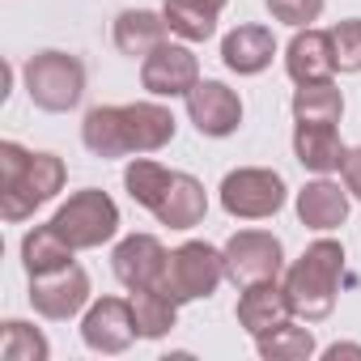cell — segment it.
I'll return each mask as SVG.
<instances>
[{
  "label": "cell",
  "instance_id": "1",
  "mask_svg": "<svg viewBox=\"0 0 361 361\" xmlns=\"http://www.w3.org/2000/svg\"><path fill=\"white\" fill-rule=\"evenodd\" d=\"M123 188L170 230H196L209 213V192L200 178L188 170H166L153 157H132L123 166Z\"/></svg>",
  "mask_w": 361,
  "mask_h": 361
},
{
  "label": "cell",
  "instance_id": "2",
  "mask_svg": "<svg viewBox=\"0 0 361 361\" xmlns=\"http://www.w3.org/2000/svg\"><path fill=\"white\" fill-rule=\"evenodd\" d=\"M340 281H344V247L336 238H319L310 243L289 268H285V293L298 319L306 323H323L336 310L340 298Z\"/></svg>",
  "mask_w": 361,
  "mask_h": 361
},
{
  "label": "cell",
  "instance_id": "3",
  "mask_svg": "<svg viewBox=\"0 0 361 361\" xmlns=\"http://www.w3.org/2000/svg\"><path fill=\"white\" fill-rule=\"evenodd\" d=\"M26 94L39 111L47 115H64L73 106H81L85 98V64L73 51H39L26 60L22 68Z\"/></svg>",
  "mask_w": 361,
  "mask_h": 361
},
{
  "label": "cell",
  "instance_id": "4",
  "mask_svg": "<svg viewBox=\"0 0 361 361\" xmlns=\"http://www.w3.org/2000/svg\"><path fill=\"white\" fill-rule=\"evenodd\" d=\"M51 226L60 230V238L73 251H94V247H102V243H111L119 234V204L106 192L85 188V192H73L56 209Z\"/></svg>",
  "mask_w": 361,
  "mask_h": 361
},
{
  "label": "cell",
  "instance_id": "5",
  "mask_svg": "<svg viewBox=\"0 0 361 361\" xmlns=\"http://www.w3.org/2000/svg\"><path fill=\"white\" fill-rule=\"evenodd\" d=\"M221 209L238 221H264L285 209V178L268 166H238L221 178Z\"/></svg>",
  "mask_w": 361,
  "mask_h": 361
},
{
  "label": "cell",
  "instance_id": "6",
  "mask_svg": "<svg viewBox=\"0 0 361 361\" xmlns=\"http://www.w3.org/2000/svg\"><path fill=\"white\" fill-rule=\"evenodd\" d=\"M221 281H226V255L213 243H183L170 251L161 289L174 293L178 302H200V298H213Z\"/></svg>",
  "mask_w": 361,
  "mask_h": 361
},
{
  "label": "cell",
  "instance_id": "7",
  "mask_svg": "<svg viewBox=\"0 0 361 361\" xmlns=\"http://www.w3.org/2000/svg\"><path fill=\"white\" fill-rule=\"evenodd\" d=\"M64 161L56 153H30L26 170L13 178L9 188H0V196H5V204H0V217L5 221H26L35 217V209H43L47 200H56V192H64Z\"/></svg>",
  "mask_w": 361,
  "mask_h": 361
},
{
  "label": "cell",
  "instance_id": "8",
  "mask_svg": "<svg viewBox=\"0 0 361 361\" xmlns=\"http://www.w3.org/2000/svg\"><path fill=\"white\" fill-rule=\"evenodd\" d=\"M221 255H226V276L238 289L255 285V281H281V272H285V247L268 230H238V234H230Z\"/></svg>",
  "mask_w": 361,
  "mask_h": 361
},
{
  "label": "cell",
  "instance_id": "9",
  "mask_svg": "<svg viewBox=\"0 0 361 361\" xmlns=\"http://www.w3.org/2000/svg\"><path fill=\"white\" fill-rule=\"evenodd\" d=\"M30 306H35V314L51 319V323L77 319L90 306V272L81 264H68V268L30 276Z\"/></svg>",
  "mask_w": 361,
  "mask_h": 361
},
{
  "label": "cell",
  "instance_id": "10",
  "mask_svg": "<svg viewBox=\"0 0 361 361\" xmlns=\"http://www.w3.org/2000/svg\"><path fill=\"white\" fill-rule=\"evenodd\" d=\"M140 85L153 98H188L200 85V60L188 43H161L140 60Z\"/></svg>",
  "mask_w": 361,
  "mask_h": 361
},
{
  "label": "cell",
  "instance_id": "11",
  "mask_svg": "<svg viewBox=\"0 0 361 361\" xmlns=\"http://www.w3.org/2000/svg\"><path fill=\"white\" fill-rule=\"evenodd\" d=\"M166 264H170V251L161 247L157 234H128L111 251V272L123 289L166 285Z\"/></svg>",
  "mask_w": 361,
  "mask_h": 361
},
{
  "label": "cell",
  "instance_id": "12",
  "mask_svg": "<svg viewBox=\"0 0 361 361\" xmlns=\"http://www.w3.org/2000/svg\"><path fill=\"white\" fill-rule=\"evenodd\" d=\"M81 340H85V348L106 353V357L128 353L132 340H140L136 319H132V302L128 298H98V302H90L85 314H81Z\"/></svg>",
  "mask_w": 361,
  "mask_h": 361
},
{
  "label": "cell",
  "instance_id": "13",
  "mask_svg": "<svg viewBox=\"0 0 361 361\" xmlns=\"http://www.w3.org/2000/svg\"><path fill=\"white\" fill-rule=\"evenodd\" d=\"M188 119L196 123L200 136L209 140H226L238 132L243 123V98L226 85V81H200L188 94Z\"/></svg>",
  "mask_w": 361,
  "mask_h": 361
},
{
  "label": "cell",
  "instance_id": "14",
  "mask_svg": "<svg viewBox=\"0 0 361 361\" xmlns=\"http://www.w3.org/2000/svg\"><path fill=\"white\" fill-rule=\"evenodd\" d=\"M285 73L293 85H310V81H331L336 68V47H331V30H314L302 26L289 47H285Z\"/></svg>",
  "mask_w": 361,
  "mask_h": 361
},
{
  "label": "cell",
  "instance_id": "15",
  "mask_svg": "<svg viewBox=\"0 0 361 361\" xmlns=\"http://www.w3.org/2000/svg\"><path fill=\"white\" fill-rule=\"evenodd\" d=\"M238 327L247 336H264L272 327H281L285 319H293V306H289V293L281 281H255V285H243L238 289Z\"/></svg>",
  "mask_w": 361,
  "mask_h": 361
},
{
  "label": "cell",
  "instance_id": "16",
  "mask_svg": "<svg viewBox=\"0 0 361 361\" xmlns=\"http://www.w3.org/2000/svg\"><path fill=\"white\" fill-rule=\"evenodd\" d=\"M119 115H123L128 157L132 153H157L174 140L178 123H174L170 106H161V102H128V106H119Z\"/></svg>",
  "mask_w": 361,
  "mask_h": 361
},
{
  "label": "cell",
  "instance_id": "17",
  "mask_svg": "<svg viewBox=\"0 0 361 361\" xmlns=\"http://www.w3.org/2000/svg\"><path fill=\"white\" fill-rule=\"evenodd\" d=\"M272 56H276V39H272L268 26L247 22V26H234L221 39V64L238 77H259L272 64Z\"/></svg>",
  "mask_w": 361,
  "mask_h": 361
},
{
  "label": "cell",
  "instance_id": "18",
  "mask_svg": "<svg viewBox=\"0 0 361 361\" xmlns=\"http://www.w3.org/2000/svg\"><path fill=\"white\" fill-rule=\"evenodd\" d=\"M298 221L306 230H319V234L340 230L348 221V188H340L327 174H319L314 183H306L298 192Z\"/></svg>",
  "mask_w": 361,
  "mask_h": 361
},
{
  "label": "cell",
  "instance_id": "19",
  "mask_svg": "<svg viewBox=\"0 0 361 361\" xmlns=\"http://www.w3.org/2000/svg\"><path fill=\"white\" fill-rule=\"evenodd\" d=\"M344 140L336 132V123H306L298 119L293 123V157L302 161V170L310 174H331L344 166Z\"/></svg>",
  "mask_w": 361,
  "mask_h": 361
},
{
  "label": "cell",
  "instance_id": "20",
  "mask_svg": "<svg viewBox=\"0 0 361 361\" xmlns=\"http://www.w3.org/2000/svg\"><path fill=\"white\" fill-rule=\"evenodd\" d=\"M166 18L161 13H153V9H123L119 18H115V47H119V56H128V60H145L149 51H157L161 43H166Z\"/></svg>",
  "mask_w": 361,
  "mask_h": 361
},
{
  "label": "cell",
  "instance_id": "21",
  "mask_svg": "<svg viewBox=\"0 0 361 361\" xmlns=\"http://www.w3.org/2000/svg\"><path fill=\"white\" fill-rule=\"evenodd\" d=\"M132 319H136V331H140V340H161L166 331H174V323H178V302L174 293H166L161 285H153V289H132Z\"/></svg>",
  "mask_w": 361,
  "mask_h": 361
},
{
  "label": "cell",
  "instance_id": "22",
  "mask_svg": "<svg viewBox=\"0 0 361 361\" xmlns=\"http://www.w3.org/2000/svg\"><path fill=\"white\" fill-rule=\"evenodd\" d=\"M161 18H166V30L183 43H209L217 35V9L204 5V0H166L161 5Z\"/></svg>",
  "mask_w": 361,
  "mask_h": 361
},
{
  "label": "cell",
  "instance_id": "23",
  "mask_svg": "<svg viewBox=\"0 0 361 361\" xmlns=\"http://www.w3.org/2000/svg\"><path fill=\"white\" fill-rule=\"evenodd\" d=\"M81 145H85L94 157H102V161L128 157V140H123V115H119V106H94V111H85Z\"/></svg>",
  "mask_w": 361,
  "mask_h": 361
},
{
  "label": "cell",
  "instance_id": "24",
  "mask_svg": "<svg viewBox=\"0 0 361 361\" xmlns=\"http://www.w3.org/2000/svg\"><path fill=\"white\" fill-rule=\"evenodd\" d=\"M73 247L60 238V230L47 221V226H35L26 238H22V268L26 276H43V272H56V268H68L73 264Z\"/></svg>",
  "mask_w": 361,
  "mask_h": 361
},
{
  "label": "cell",
  "instance_id": "25",
  "mask_svg": "<svg viewBox=\"0 0 361 361\" xmlns=\"http://www.w3.org/2000/svg\"><path fill=\"white\" fill-rule=\"evenodd\" d=\"M255 353L264 361H306V357H314V331L293 323V319H285L281 327L255 336Z\"/></svg>",
  "mask_w": 361,
  "mask_h": 361
},
{
  "label": "cell",
  "instance_id": "26",
  "mask_svg": "<svg viewBox=\"0 0 361 361\" xmlns=\"http://www.w3.org/2000/svg\"><path fill=\"white\" fill-rule=\"evenodd\" d=\"M289 111H293V119H306V123H340L344 94L331 81H310V85H298L293 90Z\"/></svg>",
  "mask_w": 361,
  "mask_h": 361
},
{
  "label": "cell",
  "instance_id": "27",
  "mask_svg": "<svg viewBox=\"0 0 361 361\" xmlns=\"http://www.w3.org/2000/svg\"><path fill=\"white\" fill-rule=\"evenodd\" d=\"M0 357H5V361H47L51 344H47V336L35 323L5 319V323H0Z\"/></svg>",
  "mask_w": 361,
  "mask_h": 361
},
{
  "label": "cell",
  "instance_id": "28",
  "mask_svg": "<svg viewBox=\"0 0 361 361\" xmlns=\"http://www.w3.org/2000/svg\"><path fill=\"white\" fill-rule=\"evenodd\" d=\"M331 47H336V68L340 73H361V18H344L331 26Z\"/></svg>",
  "mask_w": 361,
  "mask_h": 361
},
{
  "label": "cell",
  "instance_id": "29",
  "mask_svg": "<svg viewBox=\"0 0 361 361\" xmlns=\"http://www.w3.org/2000/svg\"><path fill=\"white\" fill-rule=\"evenodd\" d=\"M264 5H268V13H272L281 26L302 30V26H310V22L323 18V5H327V0H264Z\"/></svg>",
  "mask_w": 361,
  "mask_h": 361
},
{
  "label": "cell",
  "instance_id": "30",
  "mask_svg": "<svg viewBox=\"0 0 361 361\" xmlns=\"http://www.w3.org/2000/svg\"><path fill=\"white\" fill-rule=\"evenodd\" d=\"M26 161H30V149H22L18 140H5V145H0V188H9L13 178L26 170Z\"/></svg>",
  "mask_w": 361,
  "mask_h": 361
},
{
  "label": "cell",
  "instance_id": "31",
  "mask_svg": "<svg viewBox=\"0 0 361 361\" xmlns=\"http://www.w3.org/2000/svg\"><path fill=\"white\" fill-rule=\"evenodd\" d=\"M340 174H344V188H348V196H357V200H361V145L344 153V166H340Z\"/></svg>",
  "mask_w": 361,
  "mask_h": 361
},
{
  "label": "cell",
  "instance_id": "32",
  "mask_svg": "<svg viewBox=\"0 0 361 361\" xmlns=\"http://www.w3.org/2000/svg\"><path fill=\"white\" fill-rule=\"evenodd\" d=\"M323 357H327V361H340V357H361V344H331V348H323Z\"/></svg>",
  "mask_w": 361,
  "mask_h": 361
},
{
  "label": "cell",
  "instance_id": "33",
  "mask_svg": "<svg viewBox=\"0 0 361 361\" xmlns=\"http://www.w3.org/2000/svg\"><path fill=\"white\" fill-rule=\"evenodd\" d=\"M204 5H213V9H217V13H221V9H226V5H230V0H204Z\"/></svg>",
  "mask_w": 361,
  "mask_h": 361
}]
</instances>
